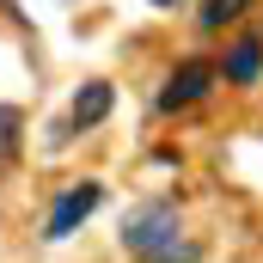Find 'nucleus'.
Masks as SVG:
<instances>
[{
	"mask_svg": "<svg viewBox=\"0 0 263 263\" xmlns=\"http://www.w3.org/2000/svg\"><path fill=\"white\" fill-rule=\"evenodd\" d=\"M123 245H129L135 257H147V263H190L196 257V245L178 239V208H172V202L135 208L129 220H123Z\"/></svg>",
	"mask_w": 263,
	"mask_h": 263,
	"instance_id": "nucleus-1",
	"label": "nucleus"
},
{
	"mask_svg": "<svg viewBox=\"0 0 263 263\" xmlns=\"http://www.w3.org/2000/svg\"><path fill=\"white\" fill-rule=\"evenodd\" d=\"M98 202H104V184H92V178H86V184H73V190H62V202L49 208L43 239H67V233H73V227H80V220H86Z\"/></svg>",
	"mask_w": 263,
	"mask_h": 263,
	"instance_id": "nucleus-2",
	"label": "nucleus"
},
{
	"mask_svg": "<svg viewBox=\"0 0 263 263\" xmlns=\"http://www.w3.org/2000/svg\"><path fill=\"white\" fill-rule=\"evenodd\" d=\"M208 86H214V62H184L172 80H165V92H159V110H184V104H196Z\"/></svg>",
	"mask_w": 263,
	"mask_h": 263,
	"instance_id": "nucleus-3",
	"label": "nucleus"
},
{
	"mask_svg": "<svg viewBox=\"0 0 263 263\" xmlns=\"http://www.w3.org/2000/svg\"><path fill=\"white\" fill-rule=\"evenodd\" d=\"M110 104H117L110 80H86V86L73 92V110H67V129H92V123H104V117H110Z\"/></svg>",
	"mask_w": 263,
	"mask_h": 263,
	"instance_id": "nucleus-4",
	"label": "nucleus"
},
{
	"mask_svg": "<svg viewBox=\"0 0 263 263\" xmlns=\"http://www.w3.org/2000/svg\"><path fill=\"white\" fill-rule=\"evenodd\" d=\"M257 73H263V37L251 31V37L233 43V55H227V80H233V86H251Z\"/></svg>",
	"mask_w": 263,
	"mask_h": 263,
	"instance_id": "nucleus-5",
	"label": "nucleus"
},
{
	"mask_svg": "<svg viewBox=\"0 0 263 263\" xmlns=\"http://www.w3.org/2000/svg\"><path fill=\"white\" fill-rule=\"evenodd\" d=\"M245 6H251V0H208V6H202V25H208V31H220V25H233Z\"/></svg>",
	"mask_w": 263,
	"mask_h": 263,
	"instance_id": "nucleus-6",
	"label": "nucleus"
},
{
	"mask_svg": "<svg viewBox=\"0 0 263 263\" xmlns=\"http://www.w3.org/2000/svg\"><path fill=\"white\" fill-rule=\"evenodd\" d=\"M147 6H178V0H147Z\"/></svg>",
	"mask_w": 263,
	"mask_h": 263,
	"instance_id": "nucleus-7",
	"label": "nucleus"
}]
</instances>
